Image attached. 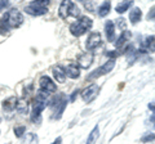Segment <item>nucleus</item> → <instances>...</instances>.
<instances>
[{"instance_id": "13", "label": "nucleus", "mask_w": 155, "mask_h": 144, "mask_svg": "<svg viewBox=\"0 0 155 144\" xmlns=\"http://www.w3.org/2000/svg\"><path fill=\"white\" fill-rule=\"evenodd\" d=\"M71 2H62L61 5H60V9H58V14L62 20H67L69 17V12H70V8H71Z\"/></svg>"}, {"instance_id": "6", "label": "nucleus", "mask_w": 155, "mask_h": 144, "mask_svg": "<svg viewBox=\"0 0 155 144\" xmlns=\"http://www.w3.org/2000/svg\"><path fill=\"white\" fill-rule=\"evenodd\" d=\"M39 85H40V90L41 92H45V93H54L57 90V86L56 84L52 81V79L49 76H41L40 80H39Z\"/></svg>"}, {"instance_id": "26", "label": "nucleus", "mask_w": 155, "mask_h": 144, "mask_svg": "<svg viewBox=\"0 0 155 144\" xmlns=\"http://www.w3.org/2000/svg\"><path fill=\"white\" fill-rule=\"evenodd\" d=\"M61 142H62V139H61V138H58V139H56V140L53 142L52 144H61Z\"/></svg>"}, {"instance_id": "20", "label": "nucleus", "mask_w": 155, "mask_h": 144, "mask_svg": "<svg viewBox=\"0 0 155 144\" xmlns=\"http://www.w3.org/2000/svg\"><path fill=\"white\" fill-rule=\"evenodd\" d=\"M142 46H143V48H146V49H150V46H151V50L154 52V35L147 36L146 39H145Z\"/></svg>"}, {"instance_id": "18", "label": "nucleus", "mask_w": 155, "mask_h": 144, "mask_svg": "<svg viewBox=\"0 0 155 144\" xmlns=\"http://www.w3.org/2000/svg\"><path fill=\"white\" fill-rule=\"evenodd\" d=\"M132 5H133V2H120L118 5L115 7V11L119 14H123V13L127 12Z\"/></svg>"}, {"instance_id": "12", "label": "nucleus", "mask_w": 155, "mask_h": 144, "mask_svg": "<svg viewBox=\"0 0 155 144\" xmlns=\"http://www.w3.org/2000/svg\"><path fill=\"white\" fill-rule=\"evenodd\" d=\"M141 18H142V11L140 8H133L129 12V21L132 25H137L141 21Z\"/></svg>"}, {"instance_id": "7", "label": "nucleus", "mask_w": 155, "mask_h": 144, "mask_svg": "<svg viewBox=\"0 0 155 144\" xmlns=\"http://www.w3.org/2000/svg\"><path fill=\"white\" fill-rule=\"evenodd\" d=\"M101 44V35L100 32H91V35L88 36V39H87V49L88 50H93L96 49L97 46H100Z\"/></svg>"}, {"instance_id": "23", "label": "nucleus", "mask_w": 155, "mask_h": 144, "mask_svg": "<svg viewBox=\"0 0 155 144\" xmlns=\"http://www.w3.org/2000/svg\"><path fill=\"white\" fill-rule=\"evenodd\" d=\"M120 54H122V53H120V52H114V50H111V52H107V53H106V55H107V57H110V58H116V57H118V55H120Z\"/></svg>"}, {"instance_id": "24", "label": "nucleus", "mask_w": 155, "mask_h": 144, "mask_svg": "<svg viewBox=\"0 0 155 144\" xmlns=\"http://www.w3.org/2000/svg\"><path fill=\"white\" fill-rule=\"evenodd\" d=\"M120 26V28H125V21L123 20V18H120V20L118 21V27Z\"/></svg>"}, {"instance_id": "3", "label": "nucleus", "mask_w": 155, "mask_h": 144, "mask_svg": "<svg viewBox=\"0 0 155 144\" xmlns=\"http://www.w3.org/2000/svg\"><path fill=\"white\" fill-rule=\"evenodd\" d=\"M4 20H5V23L8 25V27L11 28H17L19 26H22L23 23V16L21 12H18L17 9H12L11 12H8L5 16H4Z\"/></svg>"}, {"instance_id": "27", "label": "nucleus", "mask_w": 155, "mask_h": 144, "mask_svg": "<svg viewBox=\"0 0 155 144\" xmlns=\"http://www.w3.org/2000/svg\"><path fill=\"white\" fill-rule=\"evenodd\" d=\"M153 104H154V103H151V104H150V105H149V108H151L153 111H154V105H153Z\"/></svg>"}, {"instance_id": "5", "label": "nucleus", "mask_w": 155, "mask_h": 144, "mask_svg": "<svg viewBox=\"0 0 155 144\" xmlns=\"http://www.w3.org/2000/svg\"><path fill=\"white\" fill-rule=\"evenodd\" d=\"M98 93H100V86L96 85V84H92L81 92V98H83V100L85 103H91L92 100H94L97 98Z\"/></svg>"}, {"instance_id": "17", "label": "nucleus", "mask_w": 155, "mask_h": 144, "mask_svg": "<svg viewBox=\"0 0 155 144\" xmlns=\"http://www.w3.org/2000/svg\"><path fill=\"white\" fill-rule=\"evenodd\" d=\"M100 136V127L98 126H94V129L89 133L88 139H87V143L85 144H94L97 142V139Z\"/></svg>"}, {"instance_id": "19", "label": "nucleus", "mask_w": 155, "mask_h": 144, "mask_svg": "<svg viewBox=\"0 0 155 144\" xmlns=\"http://www.w3.org/2000/svg\"><path fill=\"white\" fill-rule=\"evenodd\" d=\"M16 109L21 113V114H26L28 111V107H27V102L25 99H19L17 100V104H16Z\"/></svg>"}, {"instance_id": "15", "label": "nucleus", "mask_w": 155, "mask_h": 144, "mask_svg": "<svg viewBox=\"0 0 155 144\" xmlns=\"http://www.w3.org/2000/svg\"><path fill=\"white\" fill-rule=\"evenodd\" d=\"M130 36H132V33H130V31H123L122 33H120L119 39L116 40V42H115V46L118 48V49H119V48H123V45L125 44V42L129 41Z\"/></svg>"}, {"instance_id": "2", "label": "nucleus", "mask_w": 155, "mask_h": 144, "mask_svg": "<svg viewBox=\"0 0 155 144\" xmlns=\"http://www.w3.org/2000/svg\"><path fill=\"white\" fill-rule=\"evenodd\" d=\"M26 12L31 16H43L48 12V2L47 0L32 2L26 7Z\"/></svg>"}, {"instance_id": "11", "label": "nucleus", "mask_w": 155, "mask_h": 144, "mask_svg": "<svg viewBox=\"0 0 155 144\" xmlns=\"http://www.w3.org/2000/svg\"><path fill=\"white\" fill-rule=\"evenodd\" d=\"M52 72H53V76H54V79L57 83H65V80H66V74H65V70L62 68L61 66H54L52 68Z\"/></svg>"}, {"instance_id": "21", "label": "nucleus", "mask_w": 155, "mask_h": 144, "mask_svg": "<svg viewBox=\"0 0 155 144\" xmlns=\"http://www.w3.org/2000/svg\"><path fill=\"white\" fill-rule=\"evenodd\" d=\"M69 16H72V17H79V16H80V9H79V7H78L76 4H74V3L71 4Z\"/></svg>"}, {"instance_id": "16", "label": "nucleus", "mask_w": 155, "mask_h": 144, "mask_svg": "<svg viewBox=\"0 0 155 144\" xmlns=\"http://www.w3.org/2000/svg\"><path fill=\"white\" fill-rule=\"evenodd\" d=\"M110 9H111V3L110 2H104L98 7V12L97 13H98L100 17H106L110 13Z\"/></svg>"}, {"instance_id": "25", "label": "nucleus", "mask_w": 155, "mask_h": 144, "mask_svg": "<svg viewBox=\"0 0 155 144\" xmlns=\"http://www.w3.org/2000/svg\"><path fill=\"white\" fill-rule=\"evenodd\" d=\"M149 140H154V134H150L149 136L142 138V142H149Z\"/></svg>"}, {"instance_id": "4", "label": "nucleus", "mask_w": 155, "mask_h": 144, "mask_svg": "<svg viewBox=\"0 0 155 144\" xmlns=\"http://www.w3.org/2000/svg\"><path fill=\"white\" fill-rule=\"evenodd\" d=\"M114 67H115V61L110 59V61L106 62V63H104L101 67L96 68L91 75L87 76V80H93V79H97V77H101V76H104V75H106V74H109V72L113 71Z\"/></svg>"}, {"instance_id": "10", "label": "nucleus", "mask_w": 155, "mask_h": 144, "mask_svg": "<svg viewBox=\"0 0 155 144\" xmlns=\"http://www.w3.org/2000/svg\"><path fill=\"white\" fill-rule=\"evenodd\" d=\"M105 32H106V37L110 42L115 41V25L113 21H106L105 23Z\"/></svg>"}, {"instance_id": "1", "label": "nucleus", "mask_w": 155, "mask_h": 144, "mask_svg": "<svg viewBox=\"0 0 155 144\" xmlns=\"http://www.w3.org/2000/svg\"><path fill=\"white\" fill-rule=\"evenodd\" d=\"M92 25H93L92 18H89L88 16H83V17H80L79 21H76V22L70 25V32L74 36L79 37L81 35H84V33L92 27Z\"/></svg>"}, {"instance_id": "22", "label": "nucleus", "mask_w": 155, "mask_h": 144, "mask_svg": "<svg viewBox=\"0 0 155 144\" xmlns=\"http://www.w3.org/2000/svg\"><path fill=\"white\" fill-rule=\"evenodd\" d=\"M25 131H26V127L25 126H17V127H14V134H16L17 138H21L23 134H25Z\"/></svg>"}, {"instance_id": "8", "label": "nucleus", "mask_w": 155, "mask_h": 144, "mask_svg": "<svg viewBox=\"0 0 155 144\" xmlns=\"http://www.w3.org/2000/svg\"><path fill=\"white\" fill-rule=\"evenodd\" d=\"M93 53H84V54L79 55L78 58V64H79L80 68H88V67L93 63Z\"/></svg>"}, {"instance_id": "14", "label": "nucleus", "mask_w": 155, "mask_h": 144, "mask_svg": "<svg viewBox=\"0 0 155 144\" xmlns=\"http://www.w3.org/2000/svg\"><path fill=\"white\" fill-rule=\"evenodd\" d=\"M17 100H18V99H17L16 97H9V98H7V99L3 102V108H4V111L12 112L13 109H16Z\"/></svg>"}, {"instance_id": "9", "label": "nucleus", "mask_w": 155, "mask_h": 144, "mask_svg": "<svg viewBox=\"0 0 155 144\" xmlns=\"http://www.w3.org/2000/svg\"><path fill=\"white\" fill-rule=\"evenodd\" d=\"M65 74H66V76H69L70 79H78L80 76V68H79L78 64L70 63V64H67L66 70H65Z\"/></svg>"}]
</instances>
